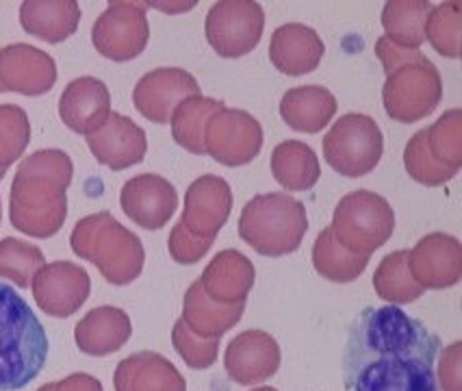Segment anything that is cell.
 <instances>
[{"instance_id": "obj_1", "label": "cell", "mask_w": 462, "mask_h": 391, "mask_svg": "<svg viewBox=\"0 0 462 391\" xmlns=\"http://www.w3.org/2000/svg\"><path fill=\"white\" fill-rule=\"evenodd\" d=\"M439 335L404 309H363L347 329L343 383L347 391H439Z\"/></svg>"}, {"instance_id": "obj_2", "label": "cell", "mask_w": 462, "mask_h": 391, "mask_svg": "<svg viewBox=\"0 0 462 391\" xmlns=\"http://www.w3.org/2000/svg\"><path fill=\"white\" fill-rule=\"evenodd\" d=\"M74 165L57 148L37 150L18 165L9 191V219L20 233L48 239L61 230L68 216V187Z\"/></svg>"}, {"instance_id": "obj_3", "label": "cell", "mask_w": 462, "mask_h": 391, "mask_svg": "<svg viewBox=\"0 0 462 391\" xmlns=\"http://www.w3.org/2000/svg\"><path fill=\"white\" fill-rule=\"evenodd\" d=\"M48 341L33 309L14 287L0 283V391H20L46 366Z\"/></svg>"}, {"instance_id": "obj_4", "label": "cell", "mask_w": 462, "mask_h": 391, "mask_svg": "<svg viewBox=\"0 0 462 391\" xmlns=\"http://www.w3.org/2000/svg\"><path fill=\"white\" fill-rule=\"evenodd\" d=\"M74 255L98 267L106 283L125 287L142 275L146 253L142 239L109 211L91 213L79 219L69 235Z\"/></svg>"}, {"instance_id": "obj_5", "label": "cell", "mask_w": 462, "mask_h": 391, "mask_svg": "<svg viewBox=\"0 0 462 391\" xmlns=\"http://www.w3.org/2000/svg\"><path fill=\"white\" fill-rule=\"evenodd\" d=\"M309 218L304 202L272 191L245 202L239 218V235L263 256L291 255L302 244Z\"/></svg>"}, {"instance_id": "obj_6", "label": "cell", "mask_w": 462, "mask_h": 391, "mask_svg": "<svg viewBox=\"0 0 462 391\" xmlns=\"http://www.w3.org/2000/svg\"><path fill=\"white\" fill-rule=\"evenodd\" d=\"M332 235L346 250L372 255L384 246L395 230V211L383 196L358 190L338 200L332 216Z\"/></svg>"}, {"instance_id": "obj_7", "label": "cell", "mask_w": 462, "mask_h": 391, "mask_svg": "<svg viewBox=\"0 0 462 391\" xmlns=\"http://www.w3.org/2000/svg\"><path fill=\"white\" fill-rule=\"evenodd\" d=\"M324 159L335 172L347 179L369 174L383 159L384 139L374 117L365 114H346L321 142Z\"/></svg>"}, {"instance_id": "obj_8", "label": "cell", "mask_w": 462, "mask_h": 391, "mask_svg": "<svg viewBox=\"0 0 462 391\" xmlns=\"http://www.w3.org/2000/svg\"><path fill=\"white\" fill-rule=\"evenodd\" d=\"M443 98V81L437 66L426 55L386 74L383 103L393 120L412 125L437 109Z\"/></svg>"}, {"instance_id": "obj_9", "label": "cell", "mask_w": 462, "mask_h": 391, "mask_svg": "<svg viewBox=\"0 0 462 391\" xmlns=\"http://www.w3.org/2000/svg\"><path fill=\"white\" fill-rule=\"evenodd\" d=\"M265 14L254 0H222L207 15L204 31L208 44L219 57L237 59L259 46Z\"/></svg>"}, {"instance_id": "obj_10", "label": "cell", "mask_w": 462, "mask_h": 391, "mask_svg": "<svg viewBox=\"0 0 462 391\" xmlns=\"http://www.w3.org/2000/svg\"><path fill=\"white\" fill-rule=\"evenodd\" d=\"M150 40V24L143 5L109 3L91 29V42L102 57L125 63L142 55Z\"/></svg>"}, {"instance_id": "obj_11", "label": "cell", "mask_w": 462, "mask_h": 391, "mask_svg": "<svg viewBox=\"0 0 462 391\" xmlns=\"http://www.w3.org/2000/svg\"><path fill=\"white\" fill-rule=\"evenodd\" d=\"M204 148L217 163L239 168L254 162L263 148V126L244 109H224L208 117Z\"/></svg>"}, {"instance_id": "obj_12", "label": "cell", "mask_w": 462, "mask_h": 391, "mask_svg": "<svg viewBox=\"0 0 462 391\" xmlns=\"http://www.w3.org/2000/svg\"><path fill=\"white\" fill-rule=\"evenodd\" d=\"M33 298L37 307L51 318H69L88 303L91 278L83 267L69 261L46 264L37 272L33 283Z\"/></svg>"}, {"instance_id": "obj_13", "label": "cell", "mask_w": 462, "mask_h": 391, "mask_svg": "<svg viewBox=\"0 0 462 391\" xmlns=\"http://www.w3.org/2000/svg\"><path fill=\"white\" fill-rule=\"evenodd\" d=\"M191 96H200V85L193 74L182 68H157L139 79L133 92V105L146 120L165 125L171 120L176 107Z\"/></svg>"}, {"instance_id": "obj_14", "label": "cell", "mask_w": 462, "mask_h": 391, "mask_svg": "<svg viewBox=\"0 0 462 391\" xmlns=\"http://www.w3.org/2000/svg\"><path fill=\"white\" fill-rule=\"evenodd\" d=\"M408 270L419 287L449 289L462 278V244L454 235L432 233L408 250Z\"/></svg>"}, {"instance_id": "obj_15", "label": "cell", "mask_w": 462, "mask_h": 391, "mask_svg": "<svg viewBox=\"0 0 462 391\" xmlns=\"http://www.w3.org/2000/svg\"><path fill=\"white\" fill-rule=\"evenodd\" d=\"M57 83V63L48 52L29 44L0 48V85L5 92L42 96Z\"/></svg>"}, {"instance_id": "obj_16", "label": "cell", "mask_w": 462, "mask_h": 391, "mask_svg": "<svg viewBox=\"0 0 462 391\" xmlns=\"http://www.w3.org/2000/svg\"><path fill=\"white\" fill-rule=\"evenodd\" d=\"M122 211L137 227L159 230L170 222L179 207L176 187L159 174H139L126 181L120 194Z\"/></svg>"}, {"instance_id": "obj_17", "label": "cell", "mask_w": 462, "mask_h": 391, "mask_svg": "<svg viewBox=\"0 0 462 391\" xmlns=\"http://www.w3.org/2000/svg\"><path fill=\"white\" fill-rule=\"evenodd\" d=\"M233 211V191L222 176L204 174L185 194L180 224L198 237H213L228 222Z\"/></svg>"}, {"instance_id": "obj_18", "label": "cell", "mask_w": 462, "mask_h": 391, "mask_svg": "<svg viewBox=\"0 0 462 391\" xmlns=\"http://www.w3.org/2000/svg\"><path fill=\"white\" fill-rule=\"evenodd\" d=\"M224 368L237 385H259L281 368V346L265 330H244L226 348Z\"/></svg>"}, {"instance_id": "obj_19", "label": "cell", "mask_w": 462, "mask_h": 391, "mask_svg": "<svg viewBox=\"0 0 462 391\" xmlns=\"http://www.w3.org/2000/svg\"><path fill=\"white\" fill-rule=\"evenodd\" d=\"M88 146L91 154L98 159V163L120 172V170H126L131 165L143 162L148 150V139L146 131L135 125L131 117L113 114L111 111L105 126L88 135Z\"/></svg>"}, {"instance_id": "obj_20", "label": "cell", "mask_w": 462, "mask_h": 391, "mask_svg": "<svg viewBox=\"0 0 462 391\" xmlns=\"http://www.w3.org/2000/svg\"><path fill=\"white\" fill-rule=\"evenodd\" d=\"M59 116L69 131L91 135L105 126L111 116L109 88L96 77L74 79L59 98Z\"/></svg>"}, {"instance_id": "obj_21", "label": "cell", "mask_w": 462, "mask_h": 391, "mask_svg": "<svg viewBox=\"0 0 462 391\" xmlns=\"http://www.w3.org/2000/svg\"><path fill=\"white\" fill-rule=\"evenodd\" d=\"M324 42L310 26L291 23L278 26L272 33L270 59L278 72L302 77L317 70L324 59Z\"/></svg>"}, {"instance_id": "obj_22", "label": "cell", "mask_w": 462, "mask_h": 391, "mask_svg": "<svg viewBox=\"0 0 462 391\" xmlns=\"http://www.w3.org/2000/svg\"><path fill=\"white\" fill-rule=\"evenodd\" d=\"M116 391H187L185 377L159 352H135L122 358L113 374Z\"/></svg>"}, {"instance_id": "obj_23", "label": "cell", "mask_w": 462, "mask_h": 391, "mask_svg": "<svg viewBox=\"0 0 462 391\" xmlns=\"http://www.w3.org/2000/svg\"><path fill=\"white\" fill-rule=\"evenodd\" d=\"M208 298L222 304L245 303L256 281V270L252 261L239 250H222L213 256L211 264L198 278Z\"/></svg>"}, {"instance_id": "obj_24", "label": "cell", "mask_w": 462, "mask_h": 391, "mask_svg": "<svg viewBox=\"0 0 462 391\" xmlns=\"http://www.w3.org/2000/svg\"><path fill=\"white\" fill-rule=\"evenodd\" d=\"M133 322L125 309L96 307L77 324L74 341L83 355L106 357L131 340Z\"/></svg>"}, {"instance_id": "obj_25", "label": "cell", "mask_w": 462, "mask_h": 391, "mask_svg": "<svg viewBox=\"0 0 462 391\" xmlns=\"http://www.w3.org/2000/svg\"><path fill=\"white\" fill-rule=\"evenodd\" d=\"M337 114V98L324 85L289 89L281 100V117L291 131L319 133Z\"/></svg>"}, {"instance_id": "obj_26", "label": "cell", "mask_w": 462, "mask_h": 391, "mask_svg": "<svg viewBox=\"0 0 462 391\" xmlns=\"http://www.w3.org/2000/svg\"><path fill=\"white\" fill-rule=\"evenodd\" d=\"M80 7L74 0H26L20 7V24L29 35L48 44H61L77 33Z\"/></svg>"}, {"instance_id": "obj_27", "label": "cell", "mask_w": 462, "mask_h": 391, "mask_svg": "<svg viewBox=\"0 0 462 391\" xmlns=\"http://www.w3.org/2000/svg\"><path fill=\"white\" fill-rule=\"evenodd\" d=\"M245 303L222 304L204 293L200 281H193L182 298V322L191 333L200 337H222L226 330L239 324Z\"/></svg>"}, {"instance_id": "obj_28", "label": "cell", "mask_w": 462, "mask_h": 391, "mask_svg": "<svg viewBox=\"0 0 462 391\" xmlns=\"http://www.w3.org/2000/svg\"><path fill=\"white\" fill-rule=\"evenodd\" d=\"M272 174L289 191L313 190L321 176L315 150L298 139L281 142L272 153Z\"/></svg>"}, {"instance_id": "obj_29", "label": "cell", "mask_w": 462, "mask_h": 391, "mask_svg": "<svg viewBox=\"0 0 462 391\" xmlns=\"http://www.w3.org/2000/svg\"><path fill=\"white\" fill-rule=\"evenodd\" d=\"M432 5L428 0H389L383 9V26L386 40L406 51H419L426 42L423 29Z\"/></svg>"}, {"instance_id": "obj_30", "label": "cell", "mask_w": 462, "mask_h": 391, "mask_svg": "<svg viewBox=\"0 0 462 391\" xmlns=\"http://www.w3.org/2000/svg\"><path fill=\"white\" fill-rule=\"evenodd\" d=\"M372 255H356L337 242L332 228L326 227L313 244V265L317 275L332 283H352L363 275Z\"/></svg>"}, {"instance_id": "obj_31", "label": "cell", "mask_w": 462, "mask_h": 391, "mask_svg": "<svg viewBox=\"0 0 462 391\" xmlns=\"http://www.w3.org/2000/svg\"><path fill=\"white\" fill-rule=\"evenodd\" d=\"M222 109V100L207 98L202 94L182 100L170 120L174 142L185 150H189L191 154H207V148H204V128H207L208 117Z\"/></svg>"}, {"instance_id": "obj_32", "label": "cell", "mask_w": 462, "mask_h": 391, "mask_svg": "<svg viewBox=\"0 0 462 391\" xmlns=\"http://www.w3.org/2000/svg\"><path fill=\"white\" fill-rule=\"evenodd\" d=\"M374 289L384 303L389 304H408L423 296L426 289L419 287L408 270V250L386 255L380 261L378 270L374 275Z\"/></svg>"}, {"instance_id": "obj_33", "label": "cell", "mask_w": 462, "mask_h": 391, "mask_svg": "<svg viewBox=\"0 0 462 391\" xmlns=\"http://www.w3.org/2000/svg\"><path fill=\"white\" fill-rule=\"evenodd\" d=\"M460 33H462V5L458 0H449V3L432 7L423 37L432 44L439 55L448 59L460 57Z\"/></svg>"}, {"instance_id": "obj_34", "label": "cell", "mask_w": 462, "mask_h": 391, "mask_svg": "<svg viewBox=\"0 0 462 391\" xmlns=\"http://www.w3.org/2000/svg\"><path fill=\"white\" fill-rule=\"evenodd\" d=\"M46 265L44 253L24 239L7 237L0 242V278L29 289L37 272Z\"/></svg>"}, {"instance_id": "obj_35", "label": "cell", "mask_w": 462, "mask_h": 391, "mask_svg": "<svg viewBox=\"0 0 462 391\" xmlns=\"http://www.w3.org/2000/svg\"><path fill=\"white\" fill-rule=\"evenodd\" d=\"M404 165L408 176L426 187L445 185L448 181H451L458 174V170L449 168V165L445 163H439L437 159L432 157V153H430L428 148V128L417 131L415 135L411 137V142L406 144Z\"/></svg>"}, {"instance_id": "obj_36", "label": "cell", "mask_w": 462, "mask_h": 391, "mask_svg": "<svg viewBox=\"0 0 462 391\" xmlns=\"http://www.w3.org/2000/svg\"><path fill=\"white\" fill-rule=\"evenodd\" d=\"M31 142V122L23 107L0 105V172L18 162Z\"/></svg>"}, {"instance_id": "obj_37", "label": "cell", "mask_w": 462, "mask_h": 391, "mask_svg": "<svg viewBox=\"0 0 462 391\" xmlns=\"http://www.w3.org/2000/svg\"><path fill=\"white\" fill-rule=\"evenodd\" d=\"M428 148L439 163L460 170L462 165V111L451 109L428 126Z\"/></svg>"}, {"instance_id": "obj_38", "label": "cell", "mask_w": 462, "mask_h": 391, "mask_svg": "<svg viewBox=\"0 0 462 391\" xmlns=\"http://www.w3.org/2000/svg\"><path fill=\"white\" fill-rule=\"evenodd\" d=\"M219 337H200L191 333L187 324L179 320L171 329V344L191 369H207L217 361Z\"/></svg>"}, {"instance_id": "obj_39", "label": "cell", "mask_w": 462, "mask_h": 391, "mask_svg": "<svg viewBox=\"0 0 462 391\" xmlns=\"http://www.w3.org/2000/svg\"><path fill=\"white\" fill-rule=\"evenodd\" d=\"M213 242H215L213 237H198V235H191L189 230L179 222L174 228H171L170 239H168L170 256L176 261V264L193 265L198 264L208 250H211Z\"/></svg>"}, {"instance_id": "obj_40", "label": "cell", "mask_w": 462, "mask_h": 391, "mask_svg": "<svg viewBox=\"0 0 462 391\" xmlns=\"http://www.w3.org/2000/svg\"><path fill=\"white\" fill-rule=\"evenodd\" d=\"M375 55H378L380 61H383L384 72L391 74L395 68L404 66V63H408V61H415V59L421 57L423 52L421 51H406V48L395 46L393 42L386 40V37H380V40L375 42Z\"/></svg>"}, {"instance_id": "obj_41", "label": "cell", "mask_w": 462, "mask_h": 391, "mask_svg": "<svg viewBox=\"0 0 462 391\" xmlns=\"http://www.w3.org/2000/svg\"><path fill=\"white\" fill-rule=\"evenodd\" d=\"M439 378L443 391H462L460 385V344H451L440 357Z\"/></svg>"}, {"instance_id": "obj_42", "label": "cell", "mask_w": 462, "mask_h": 391, "mask_svg": "<svg viewBox=\"0 0 462 391\" xmlns=\"http://www.w3.org/2000/svg\"><path fill=\"white\" fill-rule=\"evenodd\" d=\"M37 391H105L102 389V383L96 377L85 372L69 374L63 380H57V383H46L42 385Z\"/></svg>"}, {"instance_id": "obj_43", "label": "cell", "mask_w": 462, "mask_h": 391, "mask_svg": "<svg viewBox=\"0 0 462 391\" xmlns=\"http://www.w3.org/2000/svg\"><path fill=\"white\" fill-rule=\"evenodd\" d=\"M252 391H278V389H273V387H256V389H252Z\"/></svg>"}, {"instance_id": "obj_44", "label": "cell", "mask_w": 462, "mask_h": 391, "mask_svg": "<svg viewBox=\"0 0 462 391\" xmlns=\"http://www.w3.org/2000/svg\"><path fill=\"white\" fill-rule=\"evenodd\" d=\"M5 179V172H0V181H3Z\"/></svg>"}, {"instance_id": "obj_45", "label": "cell", "mask_w": 462, "mask_h": 391, "mask_svg": "<svg viewBox=\"0 0 462 391\" xmlns=\"http://www.w3.org/2000/svg\"><path fill=\"white\" fill-rule=\"evenodd\" d=\"M5 92V88H3V85H0V94H3Z\"/></svg>"}, {"instance_id": "obj_46", "label": "cell", "mask_w": 462, "mask_h": 391, "mask_svg": "<svg viewBox=\"0 0 462 391\" xmlns=\"http://www.w3.org/2000/svg\"><path fill=\"white\" fill-rule=\"evenodd\" d=\"M0 218H3V209H0Z\"/></svg>"}]
</instances>
